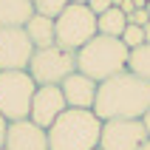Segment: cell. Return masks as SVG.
Returning <instances> with one entry per match:
<instances>
[{
  "instance_id": "1",
  "label": "cell",
  "mask_w": 150,
  "mask_h": 150,
  "mask_svg": "<svg viewBox=\"0 0 150 150\" xmlns=\"http://www.w3.org/2000/svg\"><path fill=\"white\" fill-rule=\"evenodd\" d=\"M150 110V82L142 76L122 71L110 76L96 88L93 113L108 122V119H142Z\"/></svg>"
},
{
  "instance_id": "2",
  "label": "cell",
  "mask_w": 150,
  "mask_h": 150,
  "mask_svg": "<svg viewBox=\"0 0 150 150\" xmlns=\"http://www.w3.org/2000/svg\"><path fill=\"white\" fill-rule=\"evenodd\" d=\"M102 119L93 110L65 108L48 127V150H96Z\"/></svg>"
},
{
  "instance_id": "3",
  "label": "cell",
  "mask_w": 150,
  "mask_h": 150,
  "mask_svg": "<svg viewBox=\"0 0 150 150\" xmlns=\"http://www.w3.org/2000/svg\"><path fill=\"white\" fill-rule=\"evenodd\" d=\"M127 57H130V48L119 37L96 34L76 51V71L91 76L93 82H105L110 76L127 71Z\"/></svg>"
},
{
  "instance_id": "4",
  "label": "cell",
  "mask_w": 150,
  "mask_h": 150,
  "mask_svg": "<svg viewBox=\"0 0 150 150\" xmlns=\"http://www.w3.org/2000/svg\"><path fill=\"white\" fill-rule=\"evenodd\" d=\"M93 37H96V14L88 6L68 3L62 8V14L54 20V40H57L59 48H65V51L76 54Z\"/></svg>"
},
{
  "instance_id": "5",
  "label": "cell",
  "mask_w": 150,
  "mask_h": 150,
  "mask_svg": "<svg viewBox=\"0 0 150 150\" xmlns=\"http://www.w3.org/2000/svg\"><path fill=\"white\" fill-rule=\"evenodd\" d=\"M37 82L28 71H0V116L6 122L28 119Z\"/></svg>"
},
{
  "instance_id": "6",
  "label": "cell",
  "mask_w": 150,
  "mask_h": 150,
  "mask_svg": "<svg viewBox=\"0 0 150 150\" xmlns=\"http://www.w3.org/2000/svg\"><path fill=\"white\" fill-rule=\"evenodd\" d=\"M25 71L31 74V79L37 85H62V79L76 71V54L59 48V45L34 48L31 62Z\"/></svg>"
},
{
  "instance_id": "7",
  "label": "cell",
  "mask_w": 150,
  "mask_h": 150,
  "mask_svg": "<svg viewBox=\"0 0 150 150\" xmlns=\"http://www.w3.org/2000/svg\"><path fill=\"white\" fill-rule=\"evenodd\" d=\"M150 136L142 119H108L102 122L99 147L102 150H142Z\"/></svg>"
},
{
  "instance_id": "8",
  "label": "cell",
  "mask_w": 150,
  "mask_h": 150,
  "mask_svg": "<svg viewBox=\"0 0 150 150\" xmlns=\"http://www.w3.org/2000/svg\"><path fill=\"white\" fill-rule=\"evenodd\" d=\"M34 45L23 25H0V71H25Z\"/></svg>"
},
{
  "instance_id": "9",
  "label": "cell",
  "mask_w": 150,
  "mask_h": 150,
  "mask_svg": "<svg viewBox=\"0 0 150 150\" xmlns=\"http://www.w3.org/2000/svg\"><path fill=\"white\" fill-rule=\"evenodd\" d=\"M65 108L68 105H65V96H62V88H59V85H37L34 99H31V110H28V119H31L34 125H40L42 130H48Z\"/></svg>"
},
{
  "instance_id": "10",
  "label": "cell",
  "mask_w": 150,
  "mask_h": 150,
  "mask_svg": "<svg viewBox=\"0 0 150 150\" xmlns=\"http://www.w3.org/2000/svg\"><path fill=\"white\" fill-rule=\"evenodd\" d=\"M6 150H48V130L34 125L31 119L8 122L6 130Z\"/></svg>"
},
{
  "instance_id": "11",
  "label": "cell",
  "mask_w": 150,
  "mask_h": 150,
  "mask_svg": "<svg viewBox=\"0 0 150 150\" xmlns=\"http://www.w3.org/2000/svg\"><path fill=\"white\" fill-rule=\"evenodd\" d=\"M62 96H65L68 108H79V110H93V102H96V88L99 82H93L91 76L74 71L71 76L62 79Z\"/></svg>"
},
{
  "instance_id": "12",
  "label": "cell",
  "mask_w": 150,
  "mask_h": 150,
  "mask_svg": "<svg viewBox=\"0 0 150 150\" xmlns=\"http://www.w3.org/2000/svg\"><path fill=\"white\" fill-rule=\"evenodd\" d=\"M28 40H31L34 48H48V45H57L54 40V20L51 17H42V14H31L28 23L23 25Z\"/></svg>"
},
{
  "instance_id": "13",
  "label": "cell",
  "mask_w": 150,
  "mask_h": 150,
  "mask_svg": "<svg viewBox=\"0 0 150 150\" xmlns=\"http://www.w3.org/2000/svg\"><path fill=\"white\" fill-rule=\"evenodd\" d=\"M31 14V0H0V25H25Z\"/></svg>"
},
{
  "instance_id": "14",
  "label": "cell",
  "mask_w": 150,
  "mask_h": 150,
  "mask_svg": "<svg viewBox=\"0 0 150 150\" xmlns=\"http://www.w3.org/2000/svg\"><path fill=\"white\" fill-rule=\"evenodd\" d=\"M127 28V14L122 8L110 6L105 14L96 17V34H105V37H122V31Z\"/></svg>"
},
{
  "instance_id": "15",
  "label": "cell",
  "mask_w": 150,
  "mask_h": 150,
  "mask_svg": "<svg viewBox=\"0 0 150 150\" xmlns=\"http://www.w3.org/2000/svg\"><path fill=\"white\" fill-rule=\"evenodd\" d=\"M127 71L150 82V42H144V45H139V48H130V57H127Z\"/></svg>"
},
{
  "instance_id": "16",
  "label": "cell",
  "mask_w": 150,
  "mask_h": 150,
  "mask_svg": "<svg viewBox=\"0 0 150 150\" xmlns=\"http://www.w3.org/2000/svg\"><path fill=\"white\" fill-rule=\"evenodd\" d=\"M31 6H34V14L57 20V17L62 14V8L68 6V0H31Z\"/></svg>"
},
{
  "instance_id": "17",
  "label": "cell",
  "mask_w": 150,
  "mask_h": 150,
  "mask_svg": "<svg viewBox=\"0 0 150 150\" xmlns=\"http://www.w3.org/2000/svg\"><path fill=\"white\" fill-rule=\"evenodd\" d=\"M119 40L125 42L127 48H139V45H144V28H142V25L127 23V28L122 31V37H119Z\"/></svg>"
},
{
  "instance_id": "18",
  "label": "cell",
  "mask_w": 150,
  "mask_h": 150,
  "mask_svg": "<svg viewBox=\"0 0 150 150\" xmlns=\"http://www.w3.org/2000/svg\"><path fill=\"white\" fill-rule=\"evenodd\" d=\"M127 23H133V25H147L150 23V14H147V8H136L133 14H127Z\"/></svg>"
},
{
  "instance_id": "19",
  "label": "cell",
  "mask_w": 150,
  "mask_h": 150,
  "mask_svg": "<svg viewBox=\"0 0 150 150\" xmlns=\"http://www.w3.org/2000/svg\"><path fill=\"white\" fill-rule=\"evenodd\" d=\"M110 6H113V0H88V8H91L96 17H99V14H105Z\"/></svg>"
},
{
  "instance_id": "20",
  "label": "cell",
  "mask_w": 150,
  "mask_h": 150,
  "mask_svg": "<svg viewBox=\"0 0 150 150\" xmlns=\"http://www.w3.org/2000/svg\"><path fill=\"white\" fill-rule=\"evenodd\" d=\"M6 130H8V122L0 116V150H3V144H6Z\"/></svg>"
},
{
  "instance_id": "21",
  "label": "cell",
  "mask_w": 150,
  "mask_h": 150,
  "mask_svg": "<svg viewBox=\"0 0 150 150\" xmlns=\"http://www.w3.org/2000/svg\"><path fill=\"white\" fill-rule=\"evenodd\" d=\"M142 125H144V130H147V136H150V110L142 116Z\"/></svg>"
},
{
  "instance_id": "22",
  "label": "cell",
  "mask_w": 150,
  "mask_h": 150,
  "mask_svg": "<svg viewBox=\"0 0 150 150\" xmlns=\"http://www.w3.org/2000/svg\"><path fill=\"white\" fill-rule=\"evenodd\" d=\"M133 8H147V0H133Z\"/></svg>"
},
{
  "instance_id": "23",
  "label": "cell",
  "mask_w": 150,
  "mask_h": 150,
  "mask_svg": "<svg viewBox=\"0 0 150 150\" xmlns=\"http://www.w3.org/2000/svg\"><path fill=\"white\" fill-rule=\"evenodd\" d=\"M144 42H150V23L144 25Z\"/></svg>"
},
{
  "instance_id": "24",
  "label": "cell",
  "mask_w": 150,
  "mask_h": 150,
  "mask_svg": "<svg viewBox=\"0 0 150 150\" xmlns=\"http://www.w3.org/2000/svg\"><path fill=\"white\" fill-rule=\"evenodd\" d=\"M68 3H76V6H88V0H68Z\"/></svg>"
},
{
  "instance_id": "25",
  "label": "cell",
  "mask_w": 150,
  "mask_h": 150,
  "mask_svg": "<svg viewBox=\"0 0 150 150\" xmlns=\"http://www.w3.org/2000/svg\"><path fill=\"white\" fill-rule=\"evenodd\" d=\"M142 150H150V139H147V142H144V144H142Z\"/></svg>"
},
{
  "instance_id": "26",
  "label": "cell",
  "mask_w": 150,
  "mask_h": 150,
  "mask_svg": "<svg viewBox=\"0 0 150 150\" xmlns=\"http://www.w3.org/2000/svg\"><path fill=\"white\" fill-rule=\"evenodd\" d=\"M96 150H102V147H96Z\"/></svg>"
},
{
  "instance_id": "27",
  "label": "cell",
  "mask_w": 150,
  "mask_h": 150,
  "mask_svg": "<svg viewBox=\"0 0 150 150\" xmlns=\"http://www.w3.org/2000/svg\"><path fill=\"white\" fill-rule=\"evenodd\" d=\"M3 150H6V147H3Z\"/></svg>"
}]
</instances>
